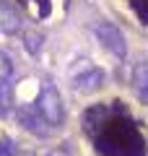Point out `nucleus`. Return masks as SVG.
I'll use <instances>...</instances> for the list:
<instances>
[{
    "label": "nucleus",
    "instance_id": "nucleus-10",
    "mask_svg": "<svg viewBox=\"0 0 148 156\" xmlns=\"http://www.w3.org/2000/svg\"><path fill=\"white\" fill-rule=\"evenodd\" d=\"M0 156H18V154H16V148H13V146L5 140V143L0 146Z\"/></svg>",
    "mask_w": 148,
    "mask_h": 156
},
{
    "label": "nucleus",
    "instance_id": "nucleus-2",
    "mask_svg": "<svg viewBox=\"0 0 148 156\" xmlns=\"http://www.w3.org/2000/svg\"><path fill=\"white\" fill-rule=\"evenodd\" d=\"M37 107H39V112L44 115V120L52 128H60L65 122V101H62V94H60L57 86L44 83L42 91H39V96H37Z\"/></svg>",
    "mask_w": 148,
    "mask_h": 156
},
{
    "label": "nucleus",
    "instance_id": "nucleus-5",
    "mask_svg": "<svg viewBox=\"0 0 148 156\" xmlns=\"http://www.w3.org/2000/svg\"><path fill=\"white\" fill-rule=\"evenodd\" d=\"M0 31L3 34L21 31V16H18V11L11 8L8 3H0Z\"/></svg>",
    "mask_w": 148,
    "mask_h": 156
},
{
    "label": "nucleus",
    "instance_id": "nucleus-9",
    "mask_svg": "<svg viewBox=\"0 0 148 156\" xmlns=\"http://www.w3.org/2000/svg\"><path fill=\"white\" fill-rule=\"evenodd\" d=\"M11 73H13L11 60H8V55H5V52H0V83H5L8 78H11Z\"/></svg>",
    "mask_w": 148,
    "mask_h": 156
},
{
    "label": "nucleus",
    "instance_id": "nucleus-8",
    "mask_svg": "<svg viewBox=\"0 0 148 156\" xmlns=\"http://www.w3.org/2000/svg\"><path fill=\"white\" fill-rule=\"evenodd\" d=\"M11 104H13V94H11V86L5 81V83H0V112H5Z\"/></svg>",
    "mask_w": 148,
    "mask_h": 156
},
{
    "label": "nucleus",
    "instance_id": "nucleus-7",
    "mask_svg": "<svg viewBox=\"0 0 148 156\" xmlns=\"http://www.w3.org/2000/svg\"><path fill=\"white\" fill-rule=\"evenodd\" d=\"M23 39H26L23 44H26L29 55H37V52L42 50V42H44V37H42V34H39V31H29V34H26V37H23Z\"/></svg>",
    "mask_w": 148,
    "mask_h": 156
},
{
    "label": "nucleus",
    "instance_id": "nucleus-11",
    "mask_svg": "<svg viewBox=\"0 0 148 156\" xmlns=\"http://www.w3.org/2000/svg\"><path fill=\"white\" fill-rule=\"evenodd\" d=\"M44 156H70V154H68L65 148H52V151H47Z\"/></svg>",
    "mask_w": 148,
    "mask_h": 156
},
{
    "label": "nucleus",
    "instance_id": "nucleus-3",
    "mask_svg": "<svg viewBox=\"0 0 148 156\" xmlns=\"http://www.w3.org/2000/svg\"><path fill=\"white\" fill-rule=\"evenodd\" d=\"M93 37L99 39V44L104 47L109 55H115L117 60H122V57L127 55V42H125V34H122V29L117 26V23L112 21H96L91 26Z\"/></svg>",
    "mask_w": 148,
    "mask_h": 156
},
{
    "label": "nucleus",
    "instance_id": "nucleus-4",
    "mask_svg": "<svg viewBox=\"0 0 148 156\" xmlns=\"http://www.w3.org/2000/svg\"><path fill=\"white\" fill-rule=\"evenodd\" d=\"M16 117H18V122L23 125V130H29L31 135H39V138L49 135V128H52V125L44 120V115L39 112L37 104H18L16 107Z\"/></svg>",
    "mask_w": 148,
    "mask_h": 156
},
{
    "label": "nucleus",
    "instance_id": "nucleus-1",
    "mask_svg": "<svg viewBox=\"0 0 148 156\" xmlns=\"http://www.w3.org/2000/svg\"><path fill=\"white\" fill-rule=\"evenodd\" d=\"M104 70L88 57H76L68 68V81L76 94H93L104 86Z\"/></svg>",
    "mask_w": 148,
    "mask_h": 156
},
{
    "label": "nucleus",
    "instance_id": "nucleus-6",
    "mask_svg": "<svg viewBox=\"0 0 148 156\" xmlns=\"http://www.w3.org/2000/svg\"><path fill=\"white\" fill-rule=\"evenodd\" d=\"M132 89L148 104V60H140L132 68Z\"/></svg>",
    "mask_w": 148,
    "mask_h": 156
}]
</instances>
